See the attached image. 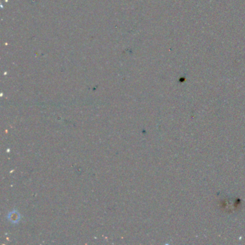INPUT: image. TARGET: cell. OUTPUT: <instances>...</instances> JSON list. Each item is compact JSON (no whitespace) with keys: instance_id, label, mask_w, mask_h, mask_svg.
<instances>
[{"instance_id":"6da1fadb","label":"cell","mask_w":245,"mask_h":245,"mask_svg":"<svg viewBox=\"0 0 245 245\" xmlns=\"http://www.w3.org/2000/svg\"><path fill=\"white\" fill-rule=\"evenodd\" d=\"M8 219L12 223H18L20 219V216H19V213L17 211H12L8 215Z\"/></svg>"}]
</instances>
